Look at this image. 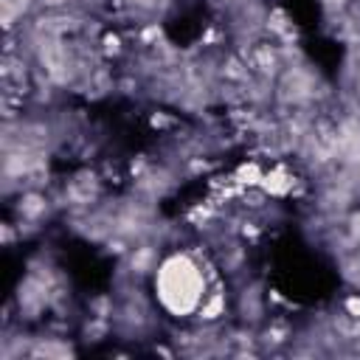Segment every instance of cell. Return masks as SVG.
Here are the masks:
<instances>
[{"instance_id":"3957f363","label":"cell","mask_w":360,"mask_h":360,"mask_svg":"<svg viewBox=\"0 0 360 360\" xmlns=\"http://www.w3.org/2000/svg\"><path fill=\"white\" fill-rule=\"evenodd\" d=\"M346 315H349L352 321H360V295H352V298L346 301Z\"/></svg>"},{"instance_id":"277c9868","label":"cell","mask_w":360,"mask_h":360,"mask_svg":"<svg viewBox=\"0 0 360 360\" xmlns=\"http://www.w3.org/2000/svg\"><path fill=\"white\" fill-rule=\"evenodd\" d=\"M349 236H352V242H360V211H354L349 217Z\"/></svg>"},{"instance_id":"7a4b0ae2","label":"cell","mask_w":360,"mask_h":360,"mask_svg":"<svg viewBox=\"0 0 360 360\" xmlns=\"http://www.w3.org/2000/svg\"><path fill=\"white\" fill-rule=\"evenodd\" d=\"M45 208H48V205H45V200H42V197L28 194V197H25V202L20 205V214H22V217H28V219H37Z\"/></svg>"},{"instance_id":"6da1fadb","label":"cell","mask_w":360,"mask_h":360,"mask_svg":"<svg viewBox=\"0 0 360 360\" xmlns=\"http://www.w3.org/2000/svg\"><path fill=\"white\" fill-rule=\"evenodd\" d=\"M205 290L208 281L202 264L191 253H169L155 264V298L169 315L188 318L191 312H200L202 301L208 298Z\"/></svg>"}]
</instances>
